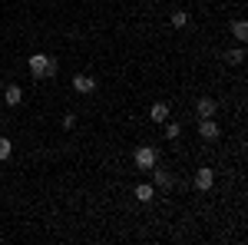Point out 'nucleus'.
<instances>
[{
  "label": "nucleus",
  "mask_w": 248,
  "mask_h": 245,
  "mask_svg": "<svg viewBox=\"0 0 248 245\" xmlns=\"http://www.w3.org/2000/svg\"><path fill=\"white\" fill-rule=\"evenodd\" d=\"M27 63H30V73L37 76V80H43V76H57V63H53V57H46V53H33Z\"/></svg>",
  "instance_id": "obj_1"
},
{
  "label": "nucleus",
  "mask_w": 248,
  "mask_h": 245,
  "mask_svg": "<svg viewBox=\"0 0 248 245\" xmlns=\"http://www.w3.org/2000/svg\"><path fill=\"white\" fill-rule=\"evenodd\" d=\"M136 169H153L155 163H159V152H155V146H139V149H136Z\"/></svg>",
  "instance_id": "obj_2"
},
{
  "label": "nucleus",
  "mask_w": 248,
  "mask_h": 245,
  "mask_svg": "<svg viewBox=\"0 0 248 245\" xmlns=\"http://www.w3.org/2000/svg\"><path fill=\"white\" fill-rule=\"evenodd\" d=\"M218 132L222 130H218V123H215L212 116L209 119H199V136H202V139H218Z\"/></svg>",
  "instance_id": "obj_3"
},
{
  "label": "nucleus",
  "mask_w": 248,
  "mask_h": 245,
  "mask_svg": "<svg viewBox=\"0 0 248 245\" xmlns=\"http://www.w3.org/2000/svg\"><path fill=\"white\" fill-rule=\"evenodd\" d=\"M212 182H215V172H212V169H205V166H202V169L195 172V189H199V192H209Z\"/></svg>",
  "instance_id": "obj_4"
},
{
  "label": "nucleus",
  "mask_w": 248,
  "mask_h": 245,
  "mask_svg": "<svg viewBox=\"0 0 248 245\" xmlns=\"http://www.w3.org/2000/svg\"><path fill=\"white\" fill-rule=\"evenodd\" d=\"M73 90H77V93H83V96L93 93V90H96V80H93V76H86V73H79L77 80H73Z\"/></svg>",
  "instance_id": "obj_5"
},
{
  "label": "nucleus",
  "mask_w": 248,
  "mask_h": 245,
  "mask_svg": "<svg viewBox=\"0 0 248 245\" xmlns=\"http://www.w3.org/2000/svg\"><path fill=\"white\" fill-rule=\"evenodd\" d=\"M195 113H199V119H209V116H215V99L202 96V99L195 103Z\"/></svg>",
  "instance_id": "obj_6"
},
{
  "label": "nucleus",
  "mask_w": 248,
  "mask_h": 245,
  "mask_svg": "<svg viewBox=\"0 0 248 245\" xmlns=\"http://www.w3.org/2000/svg\"><path fill=\"white\" fill-rule=\"evenodd\" d=\"M149 119H153V123H166V119H169V106H166V103H153Z\"/></svg>",
  "instance_id": "obj_7"
},
{
  "label": "nucleus",
  "mask_w": 248,
  "mask_h": 245,
  "mask_svg": "<svg viewBox=\"0 0 248 245\" xmlns=\"http://www.w3.org/2000/svg\"><path fill=\"white\" fill-rule=\"evenodd\" d=\"M3 99H7V106H17L23 99V90L20 86H3Z\"/></svg>",
  "instance_id": "obj_8"
},
{
  "label": "nucleus",
  "mask_w": 248,
  "mask_h": 245,
  "mask_svg": "<svg viewBox=\"0 0 248 245\" xmlns=\"http://www.w3.org/2000/svg\"><path fill=\"white\" fill-rule=\"evenodd\" d=\"M232 37L238 40V43H245V40H248V23H245V20H235V23H232Z\"/></svg>",
  "instance_id": "obj_9"
},
{
  "label": "nucleus",
  "mask_w": 248,
  "mask_h": 245,
  "mask_svg": "<svg viewBox=\"0 0 248 245\" xmlns=\"http://www.w3.org/2000/svg\"><path fill=\"white\" fill-rule=\"evenodd\" d=\"M153 196H155V186H149V182L136 186V199H139V202H153Z\"/></svg>",
  "instance_id": "obj_10"
},
{
  "label": "nucleus",
  "mask_w": 248,
  "mask_h": 245,
  "mask_svg": "<svg viewBox=\"0 0 248 245\" xmlns=\"http://www.w3.org/2000/svg\"><path fill=\"white\" fill-rule=\"evenodd\" d=\"M153 172H155V186H162V189L172 186V176H169L166 169H155V166H153Z\"/></svg>",
  "instance_id": "obj_11"
},
{
  "label": "nucleus",
  "mask_w": 248,
  "mask_h": 245,
  "mask_svg": "<svg viewBox=\"0 0 248 245\" xmlns=\"http://www.w3.org/2000/svg\"><path fill=\"white\" fill-rule=\"evenodd\" d=\"M172 27H186V23H189V14H186V10H172Z\"/></svg>",
  "instance_id": "obj_12"
},
{
  "label": "nucleus",
  "mask_w": 248,
  "mask_h": 245,
  "mask_svg": "<svg viewBox=\"0 0 248 245\" xmlns=\"http://www.w3.org/2000/svg\"><path fill=\"white\" fill-rule=\"evenodd\" d=\"M10 152H14V143L7 136H0V159H10Z\"/></svg>",
  "instance_id": "obj_13"
},
{
  "label": "nucleus",
  "mask_w": 248,
  "mask_h": 245,
  "mask_svg": "<svg viewBox=\"0 0 248 245\" xmlns=\"http://www.w3.org/2000/svg\"><path fill=\"white\" fill-rule=\"evenodd\" d=\"M225 60H229V63H242V60H245V50H229Z\"/></svg>",
  "instance_id": "obj_14"
},
{
  "label": "nucleus",
  "mask_w": 248,
  "mask_h": 245,
  "mask_svg": "<svg viewBox=\"0 0 248 245\" xmlns=\"http://www.w3.org/2000/svg\"><path fill=\"white\" fill-rule=\"evenodd\" d=\"M179 132H182L179 123H169V126H166V136H169V139H179Z\"/></svg>",
  "instance_id": "obj_15"
},
{
  "label": "nucleus",
  "mask_w": 248,
  "mask_h": 245,
  "mask_svg": "<svg viewBox=\"0 0 248 245\" xmlns=\"http://www.w3.org/2000/svg\"><path fill=\"white\" fill-rule=\"evenodd\" d=\"M73 126H77V116L66 113V116H63V130H73Z\"/></svg>",
  "instance_id": "obj_16"
},
{
  "label": "nucleus",
  "mask_w": 248,
  "mask_h": 245,
  "mask_svg": "<svg viewBox=\"0 0 248 245\" xmlns=\"http://www.w3.org/2000/svg\"><path fill=\"white\" fill-rule=\"evenodd\" d=\"M0 93H3V83H0Z\"/></svg>",
  "instance_id": "obj_17"
}]
</instances>
